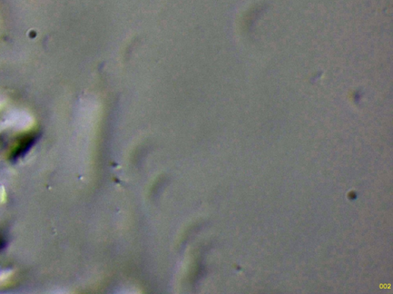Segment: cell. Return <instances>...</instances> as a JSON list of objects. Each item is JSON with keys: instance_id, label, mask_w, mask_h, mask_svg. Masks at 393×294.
<instances>
[]
</instances>
